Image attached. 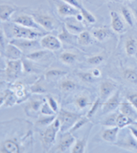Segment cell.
<instances>
[{"label":"cell","mask_w":137,"mask_h":153,"mask_svg":"<svg viewBox=\"0 0 137 153\" xmlns=\"http://www.w3.org/2000/svg\"><path fill=\"white\" fill-rule=\"evenodd\" d=\"M8 31H5L8 38H19V39H27V40H38L39 38L44 36L42 31H39L33 28L22 27L21 25L12 23L8 25Z\"/></svg>","instance_id":"obj_1"},{"label":"cell","mask_w":137,"mask_h":153,"mask_svg":"<svg viewBox=\"0 0 137 153\" xmlns=\"http://www.w3.org/2000/svg\"><path fill=\"white\" fill-rule=\"evenodd\" d=\"M60 120L58 118H56L52 121L51 125H49L45 129V131L41 133V144L43 150L46 152H48L52 146L54 145L57 133L60 131Z\"/></svg>","instance_id":"obj_2"},{"label":"cell","mask_w":137,"mask_h":153,"mask_svg":"<svg viewBox=\"0 0 137 153\" xmlns=\"http://www.w3.org/2000/svg\"><path fill=\"white\" fill-rule=\"evenodd\" d=\"M32 16H34L36 22L41 26L46 31H53L57 28V22L56 20L52 16H51L47 13L41 11V10H37L34 11L32 13Z\"/></svg>","instance_id":"obj_3"},{"label":"cell","mask_w":137,"mask_h":153,"mask_svg":"<svg viewBox=\"0 0 137 153\" xmlns=\"http://www.w3.org/2000/svg\"><path fill=\"white\" fill-rule=\"evenodd\" d=\"M57 118L59 119L60 124H61L60 131L62 133H64L69 131L73 127V126L76 123V121L81 118V115L72 113V112L61 110L59 112Z\"/></svg>","instance_id":"obj_4"},{"label":"cell","mask_w":137,"mask_h":153,"mask_svg":"<svg viewBox=\"0 0 137 153\" xmlns=\"http://www.w3.org/2000/svg\"><path fill=\"white\" fill-rule=\"evenodd\" d=\"M4 71H5V76L9 80L15 81L21 74V72L23 71L22 60L21 59H17V60L7 59Z\"/></svg>","instance_id":"obj_5"},{"label":"cell","mask_w":137,"mask_h":153,"mask_svg":"<svg viewBox=\"0 0 137 153\" xmlns=\"http://www.w3.org/2000/svg\"><path fill=\"white\" fill-rule=\"evenodd\" d=\"M11 21L15 24L21 25L22 27H26V28H33L36 29L39 31L44 30L41 28V26L36 22L34 16L31 14H25V13H20L18 15H14Z\"/></svg>","instance_id":"obj_6"},{"label":"cell","mask_w":137,"mask_h":153,"mask_svg":"<svg viewBox=\"0 0 137 153\" xmlns=\"http://www.w3.org/2000/svg\"><path fill=\"white\" fill-rule=\"evenodd\" d=\"M56 8L57 14L61 17H75L80 13V10L63 0H56Z\"/></svg>","instance_id":"obj_7"},{"label":"cell","mask_w":137,"mask_h":153,"mask_svg":"<svg viewBox=\"0 0 137 153\" xmlns=\"http://www.w3.org/2000/svg\"><path fill=\"white\" fill-rule=\"evenodd\" d=\"M10 43L16 46L18 48L21 50L23 53H28L30 51L34 52V48H38L41 47V43L37 40H27V39H19V38H13L10 41ZM31 53V52H30Z\"/></svg>","instance_id":"obj_8"},{"label":"cell","mask_w":137,"mask_h":153,"mask_svg":"<svg viewBox=\"0 0 137 153\" xmlns=\"http://www.w3.org/2000/svg\"><path fill=\"white\" fill-rule=\"evenodd\" d=\"M41 46L42 48L48 51H57L62 48V42L57 36L52 35H46L41 37Z\"/></svg>","instance_id":"obj_9"},{"label":"cell","mask_w":137,"mask_h":153,"mask_svg":"<svg viewBox=\"0 0 137 153\" xmlns=\"http://www.w3.org/2000/svg\"><path fill=\"white\" fill-rule=\"evenodd\" d=\"M17 10L18 7L13 4L0 1V21L3 22L10 21Z\"/></svg>","instance_id":"obj_10"},{"label":"cell","mask_w":137,"mask_h":153,"mask_svg":"<svg viewBox=\"0 0 137 153\" xmlns=\"http://www.w3.org/2000/svg\"><path fill=\"white\" fill-rule=\"evenodd\" d=\"M10 90L13 92V94L16 98V103H20L27 98V92L26 91L25 85L21 82L14 81L13 84L10 85Z\"/></svg>","instance_id":"obj_11"},{"label":"cell","mask_w":137,"mask_h":153,"mask_svg":"<svg viewBox=\"0 0 137 153\" xmlns=\"http://www.w3.org/2000/svg\"><path fill=\"white\" fill-rule=\"evenodd\" d=\"M120 103V91H116L115 94H113L112 97H110L103 105V114H108L116 110L117 108H119Z\"/></svg>","instance_id":"obj_12"},{"label":"cell","mask_w":137,"mask_h":153,"mask_svg":"<svg viewBox=\"0 0 137 153\" xmlns=\"http://www.w3.org/2000/svg\"><path fill=\"white\" fill-rule=\"evenodd\" d=\"M110 27L114 32L117 34H123L127 28L122 17L116 11H110Z\"/></svg>","instance_id":"obj_13"},{"label":"cell","mask_w":137,"mask_h":153,"mask_svg":"<svg viewBox=\"0 0 137 153\" xmlns=\"http://www.w3.org/2000/svg\"><path fill=\"white\" fill-rule=\"evenodd\" d=\"M75 143V137L71 134V132L66 133L63 135V137L60 140L57 148V151L58 152H70L71 148Z\"/></svg>","instance_id":"obj_14"},{"label":"cell","mask_w":137,"mask_h":153,"mask_svg":"<svg viewBox=\"0 0 137 153\" xmlns=\"http://www.w3.org/2000/svg\"><path fill=\"white\" fill-rule=\"evenodd\" d=\"M116 85L110 80H105L99 85V96L100 99L107 100L113 95L114 91H116Z\"/></svg>","instance_id":"obj_15"},{"label":"cell","mask_w":137,"mask_h":153,"mask_svg":"<svg viewBox=\"0 0 137 153\" xmlns=\"http://www.w3.org/2000/svg\"><path fill=\"white\" fill-rule=\"evenodd\" d=\"M4 56L7 59L9 60H17V59H21L23 58L24 53L21 52V50L18 48L16 46H15L14 44L9 43L7 44L6 48L4 49Z\"/></svg>","instance_id":"obj_16"},{"label":"cell","mask_w":137,"mask_h":153,"mask_svg":"<svg viewBox=\"0 0 137 153\" xmlns=\"http://www.w3.org/2000/svg\"><path fill=\"white\" fill-rule=\"evenodd\" d=\"M115 144H116V146H121L125 149L137 150V140L133 137L131 132L126 134V137H123L120 141H117Z\"/></svg>","instance_id":"obj_17"},{"label":"cell","mask_w":137,"mask_h":153,"mask_svg":"<svg viewBox=\"0 0 137 153\" xmlns=\"http://www.w3.org/2000/svg\"><path fill=\"white\" fill-rule=\"evenodd\" d=\"M120 128L118 126H111L107 129H105L102 133V139L109 143L115 144L117 140V136L119 133Z\"/></svg>","instance_id":"obj_18"},{"label":"cell","mask_w":137,"mask_h":153,"mask_svg":"<svg viewBox=\"0 0 137 153\" xmlns=\"http://www.w3.org/2000/svg\"><path fill=\"white\" fill-rule=\"evenodd\" d=\"M44 103V102L40 99H33L28 102L27 106L25 107V112L28 116H32L34 114H37L41 111V107Z\"/></svg>","instance_id":"obj_19"},{"label":"cell","mask_w":137,"mask_h":153,"mask_svg":"<svg viewBox=\"0 0 137 153\" xmlns=\"http://www.w3.org/2000/svg\"><path fill=\"white\" fill-rule=\"evenodd\" d=\"M120 112L137 122V110L130 102H122L119 105Z\"/></svg>","instance_id":"obj_20"},{"label":"cell","mask_w":137,"mask_h":153,"mask_svg":"<svg viewBox=\"0 0 137 153\" xmlns=\"http://www.w3.org/2000/svg\"><path fill=\"white\" fill-rule=\"evenodd\" d=\"M110 31L105 27L99 28H94L92 31V36L94 37L97 41L102 42L110 36Z\"/></svg>","instance_id":"obj_21"},{"label":"cell","mask_w":137,"mask_h":153,"mask_svg":"<svg viewBox=\"0 0 137 153\" xmlns=\"http://www.w3.org/2000/svg\"><path fill=\"white\" fill-rule=\"evenodd\" d=\"M116 126H118L120 129H123L126 126H129L130 125H133V124H137V122L136 120H132L130 118L129 116L123 114V113L120 112V114H117V116H116Z\"/></svg>","instance_id":"obj_22"},{"label":"cell","mask_w":137,"mask_h":153,"mask_svg":"<svg viewBox=\"0 0 137 153\" xmlns=\"http://www.w3.org/2000/svg\"><path fill=\"white\" fill-rule=\"evenodd\" d=\"M125 52L128 56L135 55L137 53V42L136 39L129 37L125 42Z\"/></svg>","instance_id":"obj_23"},{"label":"cell","mask_w":137,"mask_h":153,"mask_svg":"<svg viewBox=\"0 0 137 153\" xmlns=\"http://www.w3.org/2000/svg\"><path fill=\"white\" fill-rule=\"evenodd\" d=\"M76 42L78 44H80L82 46H88L90 44H92V42H93L92 35L89 33L88 31L83 30L82 32L77 35Z\"/></svg>","instance_id":"obj_24"},{"label":"cell","mask_w":137,"mask_h":153,"mask_svg":"<svg viewBox=\"0 0 137 153\" xmlns=\"http://www.w3.org/2000/svg\"><path fill=\"white\" fill-rule=\"evenodd\" d=\"M64 25H65V27L68 31L74 35H78V34H80L81 32L83 31V26L81 25L80 23H78L77 21L74 22L67 20V22H65Z\"/></svg>","instance_id":"obj_25"},{"label":"cell","mask_w":137,"mask_h":153,"mask_svg":"<svg viewBox=\"0 0 137 153\" xmlns=\"http://www.w3.org/2000/svg\"><path fill=\"white\" fill-rule=\"evenodd\" d=\"M48 53H49V51L46 50V49H44V50H36V51L31 52V53L26 54L25 58H27V59L32 60V61L37 62V61L42 59L44 57H46Z\"/></svg>","instance_id":"obj_26"},{"label":"cell","mask_w":137,"mask_h":153,"mask_svg":"<svg viewBox=\"0 0 137 153\" xmlns=\"http://www.w3.org/2000/svg\"><path fill=\"white\" fill-rule=\"evenodd\" d=\"M59 59L65 65H72L76 61L77 56L70 52H63L59 55Z\"/></svg>","instance_id":"obj_27"},{"label":"cell","mask_w":137,"mask_h":153,"mask_svg":"<svg viewBox=\"0 0 137 153\" xmlns=\"http://www.w3.org/2000/svg\"><path fill=\"white\" fill-rule=\"evenodd\" d=\"M123 77L131 84H137V72L136 70L128 68L123 71Z\"/></svg>","instance_id":"obj_28"},{"label":"cell","mask_w":137,"mask_h":153,"mask_svg":"<svg viewBox=\"0 0 137 153\" xmlns=\"http://www.w3.org/2000/svg\"><path fill=\"white\" fill-rule=\"evenodd\" d=\"M121 14L123 16V20L125 21V22L130 27H133V25H134L133 16L134 15L131 13L130 10L127 7H125V6H122L121 7Z\"/></svg>","instance_id":"obj_29"},{"label":"cell","mask_w":137,"mask_h":153,"mask_svg":"<svg viewBox=\"0 0 137 153\" xmlns=\"http://www.w3.org/2000/svg\"><path fill=\"white\" fill-rule=\"evenodd\" d=\"M58 38L60 39L61 42H67V43H71L73 42V38H74V35L71 34L68 29L66 28L65 25L63 26L62 28L61 33L58 35Z\"/></svg>","instance_id":"obj_30"},{"label":"cell","mask_w":137,"mask_h":153,"mask_svg":"<svg viewBox=\"0 0 137 153\" xmlns=\"http://www.w3.org/2000/svg\"><path fill=\"white\" fill-rule=\"evenodd\" d=\"M87 144V138L82 140H77L75 141L74 146H72L70 152L73 153H82L85 152V147Z\"/></svg>","instance_id":"obj_31"},{"label":"cell","mask_w":137,"mask_h":153,"mask_svg":"<svg viewBox=\"0 0 137 153\" xmlns=\"http://www.w3.org/2000/svg\"><path fill=\"white\" fill-rule=\"evenodd\" d=\"M75 88H76V84L74 81L69 80V79H65V80L62 81L60 84V89L64 92L74 91Z\"/></svg>","instance_id":"obj_32"},{"label":"cell","mask_w":137,"mask_h":153,"mask_svg":"<svg viewBox=\"0 0 137 153\" xmlns=\"http://www.w3.org/2000/svg\"><path fill=\"white\" fill-rule=\"evenodd\" d=\"M90 104L89 103V99L87 96H79V97L76 98L75 100V105L80 108V109H83L85 108L87 106H88Z\"/></svg>","instance_id":"obj_33"},{"label":"cell","mask_w":137,"mask_h":153,"mask_svg":"<svg viewBox=\"0 0 137 153\" xmlns=\"http://www.w3.org/2000/svg\"><path fill=\"white\" fill-rule=\"evenodd\" d=\"M56 119L55 115H46V117L41 118L37 122L36 125L41 126H48L52 123V121Z\"/></svg>","instance_id":"obj_34"},{"label":"cell","mask_w":137,"mask_h":153,"mask_svg":"<svg viewBox=\"0 0 137 153\" xmlns=\"http://www.w3.org/2000/svg\"><path fill=\"white\" fill-rule=\"evenodd\" d=\"M80 12H81V14L82 15L83 18L88 22H89V23H95L96 17L94 15L92 14L90 11H88L87 9H85V8L83 7L82 10H80Z\"/></svg>","instance_id":"obj_35"},{"label":"cell","mask_w":137,"mask_h":153,"mask_svg":"<svg viewBox=\"0 0 137 153\" xmlns=\"http://www.w3.org/2000/svg\"><path fill=\"white\" fill-rule=\"evenodd\" d=\"M77 76L82 82H85V83H88V84L93 83L94 81V76H93V74L91 72H83V71L78 72Z\"/></svg>","instance_id":"obj_36"},{"label":"cell","mask_w":137,"mask_h":153,"mask_svg":"<svg viewBox=\"0 0 137 153\" xmlns=\"http://www.w3.org/2000/svg\"><path fill=\"white\" fill-rule=\"evenodd\" d=\"M116 116H117V114H111L108 115L107 117H105V119L102 121V124L104 126H116Z\"/></svg>","instance_id":"obj_37"},{"label":"cell","mask_w":137,"mask_h":153,"mask_svg":"<svg viewBox=\"0 0 137 153\" xmlns=\"http://www.w3.org/2000/svg\"><path fill=\"white\" fill-rule=\"evenodd\" d=\"M105 60V56L104 54H96L94 56H92L87 59V61L89 65H97L101 64Z\"/></svg>","instance_id":"obj_38"},{"label":"cell","mask_w":137,"mask_h":153,"mask_svg":"<svg viewBox=\"0 0 137 153\" xmlns=\"http://www.w3.org/2000/svg\"><path fill=\"white\" fill-rule=\"evenodd\" d=\"M30 91L33 93H35V94H43V93H46V90L44 88V86L42 85V84L41 83V81H37L35 82L30 88Z\"/></svg>","instance_id":"obj_39"},{"label":"cell","mask_w":137,"mask_h":153,"mask_svg":"<svg viewBox=\"0 0 137 153\" xmlns=\"http://www.w3.org/2000/svg\"><path fill=\"white\" fill-rule=\"evenodd\" d=\"M89 121V118H88L87 116L86 117H81V118L79 119L77 121H76V123H75V125L73 126V127L68 131L69 132H73L76 131V130H78V129H80L82 126L85 125V124H87L88 122Z\"/></svg>","instance_id":"obj_40"},{"label":"cell","mask_w":137,"mask_h":153,"mask_svg":"<svg viewBox=\"0 0 137 153\" xmlns=\"http://www.w3.org/2000/svg\"><path fill=\"white\" fill-rule=\"evenodd\" d=\"M66 74H67L66 71H62L60 69H52L46 71V76L47 78H50V77H57V76H64Z\"/></svg>","instance_id":"obj_41"},{"label":"cell","mask_w":137,"mask_h":153,"mask_svg":"<svg viewBox=\"0 0 137 153\" xmlns=\"http://www.w3.org/2000/svg\"><path fill=\"white\" fill-rule=\"evenodd\" d=\"M41 113L43 115H55L56 113H55L52 108L50 107V105L48 104L47 102H44V103L42 105L41 108Z\"/></svg>","instance_id":"obj_42"},{"label":"cell","mask_w":137,"mask_h":153,"mask_svg":"<svg viewBox=\"0 0 137 153\" xmlns=\"http://www.w3.org/2000/svg\"><path fill=\"white\" fill-rule=\"evenodd\" d=\"M7 35L4 29H3L2 27H0V48H2L3 51H4V49L6 48L7 44L9 43V42L7 41Z\"/></svg>","instance_id":"obj_43"},{"label":"cell","mask_w":137,"mask_h":153,"mask_svg":"<svg viewBox=\"0 0 137 153\" xmlns=\"http://www.w3.org/2000/svg\"><path fill=\"white\" fill-rule=\"evenodd\" d=\"M46 100H47L48 104L50 105V107L52 108V109L56 114L58 113V111H59L58 103H57V102L55 100L54 98L52 97V96H48L47 97H46Z\"/></svg>","instance_id":"obj_44"},{"label":"cell","mask_w":137,"mask_h":153,"mask_svg":"<svg viewBox=\"0 0 137 153\" xmlns=\"http://www.w3.org/2000/svg\"><path fill=\"white\" fill-rule=\"evenodd\" d=\"M99 105H100V98H98L95 102L93 103L92 107H91V109H90L88 113V114H87V117H88V118L90 119L94 114H95L96 112H97V110H98V108H99Z\"/></svg>","instance_id":"obj_45"},{"label":"cell","mask_w":137,"mask_h":153,"mask_svg":"<svg viewBox=\"0 0 137 153\" xmlns=\"http://www.w3.org/2000/svg\"><path fill=\"white\" fill-rule=\"evenodd\" d=\"M127 100L137 110V94L136 93H129L127 95Z\"/></svg>","instance_id":"obj_46"},{"label":"cell","mask_w":137,"mask_h":153,"mask_svg":"<svg viewBox=\"0 0 137 153\" xmlns=\"http://www.w3.org/2000/svg\"><path fill=\"white\" fill-rule=\"evenodd\" d=\"M63 1L66 2V3H68L69 4H71L72 6H74L76 9H78L79 10H81L82 8H83L81 0H63Z\"/></svg>","instance_id":"obj_47"},{"label":"cell","mask_w":137,"mask_h":153,"mask_svg":"<svg viewBox=\"0 0 137 153\" xmlns=\"http://www.w3.org/2000/svg\"><path fill=\"white\" fill-rule=\"evenodd\" d=\"M128 129L130 130V132H131V134L133 135V137L135 138V139L137 140V128L136 127H135V126H133L132 125H130L128 126Z\"/></svg>","instance_id":"obj_48"},{"label":"cell","mask_w":137,"mask_h":153,"mask_svg":"<svg viewBox=\"0 0 137 153\" xmlns=\"http://www.w3.org/2000/svg\"><path fill=\"white\" fill-rule=\"evenodd\" d=\"M8 91V90H7ZM7 91H5L1 96H0V107L2 106V105L4 104V102H5V99H6V96H7Z\"/></svg>","instance_id":"obj_49"},{"label":"cell","mask_w":137,"mask_h":153,"mask_svg":"<svg viewBox=\"0 0 137 153\" xmlns=\"http://www.w3.org/2000/svg\"><path fill=\"white\" fill-rule=\"evenodd\" d=\"M91 73L93 74V76H94V77H99V76H101V71H100V70L98 69V68L92 70Z\"/></svg>","instance_id":"obj_50"},{"label":"cell","mask_w":137,"mask_h":153,"mask_svg":"<svg viewBox=\"0 0 137 153\" xmlns=\"http://www.w3.org/2000/svg\"><path fill=\"white\" fill-rule=\"evenodd\" d=\"M4 86H6V82L0 81V90H4Z\"/></svg>","instance_id":"obj_51"},{"label":"cell","mask_w":137,"mask_h":153,"mask_svg":"<svg viewBox=\"0 0 137 153\" xmlns=\"http://www.w3.org/2000/svg\"><path fill=\"white\" fill-rule=\"evenodd\" d=\"M133 15H134L136 20L137 21V8H134V9H133Z\"/></svg>","instance_id":"obj_52"},{"label":"cell","mask_w":137,"mask_h":153,"mask_svg":"<svg viewBox=\"0 0 137 153\" xmlns=\"http://www.w3.org/2000/svg\"><path fill=\"white\" fill-rule=\"evenodd\" d=\"M0 64H4V65H6V62L4 63L3 60H2V56H1V53H0Z\"/></svg>","instance_id":"obj_53"},{"label":"cell","mask_w":137,"mask_h":153,"mask_svg":"<svg viewBox=\"0 0 137 153\" xmlns=\"http://www.w3.org/2000/svg\"><path fill=\"white\" fill-rule=\"evenodd\" d=\"M126 1H131V0H126Z\"/></svg>","instance_id":"obj_54"},{"label":"cell","mask_w":137,"mask_h":153,"mask_svg":"<svg viewBox=\"0 0 137 153\" xmlns=\"http://www.w3.org/2000/svg\"><path fill=\"white\" fill-rule=\"evenodd\" d=\"M105 1H108V0H105Z\"/></svg>","instance_id":"obj_55"}]
</instances>
